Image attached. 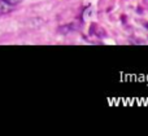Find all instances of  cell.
<instances>
[{
  "mask_svg": "<svg viewBox=\"0 0 148 136\" xmlns=\"http://www.w3.org/2000/svg\"><path fill=\"white\" fill-rule=\"evenodd\" d=\"M14 7H12V5H9L5 0H0V16L1 14H7V13H9L10 10L13 9Z\"/></svg>",
  "mask_w": 148,
  "mask_h": 136,
  "instance_id": "cell-1",
  "label": "cell"
},
{
  "mask_svg": "<svg viewBox=\"0 0 148 136\" xmlns=\"http://www.w3.org/2000/svg\"><path fill=\"white\" fill-rule=\"evenodd\" d=\"M5 1H7L9 5H12V7H16V5L21 4V3H22L23 0H5Z\"/></svg>",
  "mask_w": 148,
  "mask_h": 136,
  "instance_id": "cell-2",
  "label": "cell"
}]
</instances>
